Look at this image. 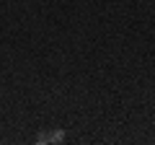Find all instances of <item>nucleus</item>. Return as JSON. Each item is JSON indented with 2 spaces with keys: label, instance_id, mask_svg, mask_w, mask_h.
I'll use <instances>...</instances> for the list:
<instances>
[{
  "label": "nucleus",
  "instance_id": "f257e3e1",
  "mask_svg": "<svg viewBox=\"0 0 155 145\" xmlns=\"http://www.w3.org/2000/svg\"><path fill=\"white\" fill-rule=\"evenodd\" d=\"M49 143H65V130H54L49 135Z\"/></svg>",
  "mask_w": 155,
  "mask_h": 145
},
{
  "label": "nucleus",
  "instance_id": "f03ea898",
  "mask_svg": "<svg viewBox=\"0 0 155 145\" xmlns=\"http://www.w3.org/2000/svg\"><path fill=\"white\" fill-rule=\"evenodd\" d=\"M36 143H39V145L49 143V135H47V132H39V135H36Z\"/></svg>",
  "mask_w": 155,
  "mask_h": 145
}]
</instances>
